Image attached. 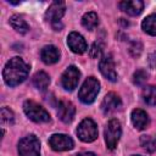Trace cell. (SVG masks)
<instances>
[{"label": "cell", "mask_w": 156, "mask_h": 156, "mask_svg": "<svg viewBox=\"0 0 156 156\" xmlns=\"http://www.w3.org/2000/svg\"><path fill=\"white\" fill-rule=\"evenodd\" d=\"M78 138L84 143H91L98 138V127L91 118H84L77 128Z\"/></svg>", "instance_id": "6"}, {"label": "cell", "mask_w": 156, "mask_h": 156, "mask_svg": "<svg viewBox=\"0 0 156 156\" xmlns=\"http://www.w3.org/2000/svg\"><path fill=\"white\" fill-rule=\"evenodd\" d=\"M23 110H24V113L27 115V117L29 119H32L33 122H37V123H46V122L50 121L49 112L43 106H40L39 104H37L35 101H32V100L24 101Z\"/></svg>", "instance_id": "3"}, {"label": "cell", "mask_w": 156, "mask_h": 156, "mask_svg": "<svg viewBox=\"0 0 156 156\" xmlns=\"http://www.w3.org/2000/svg\"><path fill=\"white\" fill-rule=\"evenodd\" d=\"M122 105V101H121V98L115 94V93H108L107 95H105L102 102H101V110L105 115L107 113H111L116 110H118Z\"/></svg>", "instance_id": "12"}, {"label": "cell", "mask_w": 156, "mask_h": 156, "mask_svg": "<svg viewBox=\"0 0 156 156\" xmlns=\"http://www.w3.org/2000/svg\"><path fill=\"white\" fill-rule=\"evenodd\" d=\"M101 54H102V46H101V44L100 43H94L93 45H91V48L89 49V55H90V57H93V58H99L100 56H101Z\"/></svg>", "instance_id": "25"}, {"label": "cell", "mask_w": 156, "mask_h": 156, "mask_svg": "<svg viewBox=\"0 0 156 156\" xmlns=\"http://www.w3.org/2000/svg\"><path fill=\"white\" fill-rule=\"evenodd\" d=\"M67 45L74 54H84L88 49L85 39L77 32H72L67 37Z\"/></svg>", "instance_id": "11"}, {"label": "cell", "mask_w": 156, "mask_h": 156, "mask_svg": "<svg viewBox=\"0 0 156 156\" xmlns=\"http://www.w3.org/2000/svg\"><path fill=\"white\" fill-rule=\"evenodd\" d=\"M77 156H96L94 152H80V154H78Z\"/></svg>", "instance_id": "27"}, {"label": "cell", "mask_w": 156, "mask_h": 156, "mask_svg": "<svg viewBox=\"0 0 156 156\" xmlns=\"http://www.w3.org/2000/svg\"><path fill=\"white\" fill-rule=\"evenodd\" d=\"M65 11H66V5L63 1H54L46 10L45 18L50 23L55 24L62 18V16L65 15Z\"/></svg>", "instance_id": "10"}, {"label": "cell", "mask_w": 156, "mask_h": 156, "mask_svg": "<svg viewBox=\"0 0 156 156\" xmlns=\"http://www.w3.org/2000/svg\"><path fill=\"white\" fill-rule=\"evenodd\" d=\"M40 57H41L43 62L46 65L56 63L60 60V50L55 45H46L41 49Z\"/></svg>", "instance_id": "14"}, {"label": "cell", "mask_w": 156, "mask_h": 156, "mask_svg": "<svg viewBox=\"0 0 156 156\" xmlns=\"http://www.w3.org/2000/svg\"><path fill=\"white\" fill-rule=\"evenodd\" d=\"M20 156H40V141L39 139L30 134L22 138L18 143Z\"/></svg>", "instance_id": "4"}, {"label": "cell", "mask_w": 156, "mask_h": 156, "mask_svg": "<svg viewBox=\"0 0 156 156\" xmlns=\"http://www.w3.org/2000/svg\"><path fill=\"white\" fill-rule=\"evenodd\" d=\"M130 118H132V123L133 126L139 129V130H143L145 129L147 126H149V116L145 111L140 110V108H135L132 111V115H130Z\"/></svg>", "instance_id": "15"}, {"label": "cell", "mask_w": 156, "mask_h": 156, "mask_svg": "<svg viewBox=\"0 0 156 156\" xmlns=\"http://www.w3.org/2000/svg\"><path fill=\"white\" fill-rule=\"evenodd\" d=\"M100 90V83L94 77H89L85 79L83 85L79 89L78 98L83 104H91L96 99Z\"/></svg>", "instance_id": "2"}, {"label": "cell", "mask_w": 156, "mask_h": 156, "mask_svg": "<svg viewBox=\"0 0 156 156\" xmlns=\"http://www.w3.org/2000/svg\"><path fill=\"white\" fill-rule=\"evenodd\" d=\"M49 83H50V78L45 72H37L33 76V85L40 91L46 90Z\"/></svg>", "instance_id": "18"}, {"label": "cell", "mask_w": 156, "mask_h": 156, "mask_svg": "<svg viewBox=\"0 0 156 156\" xmlns=\"http://www.w3.org/2000/svg\"><path fill=\"white\" fill-rule=\"evenodd\" d=\"M119 7L130 16H138L144 9V2L140 0H126L119 2Z\"/></svg>", "instance_id": "16"}, {"label": "cell", "mask_w": 156, "mask_h": 156, "mask_svg": "<svg viewBox=\"0 0 156 156\" xmlns=\"http://www.w3.org/2000/svg\"><path fill=\"white\" fill-rule=\"evenodd\" d=\"M141 28L145 33L156 35V15H149L147 17H145L141 23Z\"/></svg>", "instance_id": "19"}, {"label": "cell", "mask_w": 156, "mask_h": 156, "mask_svg": "<svg viewBox=\"0 0 156 156\" xmlns=\"http://www.w3.org/2000/svg\"><path fill=\"white\" fill-rule=\"evenodd\" d=\"M80 78V72L76 66H69L66 68V71L61 76V84L65 88V90H73L77 88L78 82Z\"/></svg>", "instance_id": "7"}, {"label": "cell", "mask_w": 156, "mask_h": 156, "mask_svg": "<svg viewBox=\"0 0 156 156\" xmlns=\"http://www.w3.org/2000/svg\"><path fill=\"white\" fill-rule=\"evenodd\" d=\"M121 134H122L121 123L115 118L110 119L105 128V143H106L107 149H110V150L116 149V146L119 141Z\"/></svg>", "instance_id": "5"}, {"label": "cell", "mask_w": 156, "mask_h": 156, "mask_svg": "<svg viewBox=\"0 0 156 156\" xmlns=\"http://www.w3.org/2000/svg\"><path fill=\"white\" fill-rule=\"evenodd\" d=\"M49 145L55 151H67L73 149L74 143L72 138L66 134H52L49 138Z\"/></svg>", "instance_id": "8"}, {"label": "cell", "mask_w": 156, "mask_h": 156, "mask_svg": "<svg viewBox=\"0 0 156 156\" xmlns=\"http://www.w3.org/2000/svg\"><path fill=\"white\" fill-rule=\"evenodd\" d=\"M57 115L58 118L65 122V123H69L73 121L74 115H76V107L71 101H61L58 104V108H57Z\"/></svg>", "instance_id": "13"}, {"label": "cell", "mask_w": 156, "mask_h": 156, "mask_svg": "<svg viewBox=\"0 0 156 156\" xmlns=\"http://www.w3.org/2000/svg\"><path fill=\"white\" fill-rule=\"evenodd\" d=\"M133 156H140V155H133Z\"/></svg>", "instance_id": "28"}, {"label": "cell", "mask_w": 156, "mask_h": 156, "mask_svg": "<svg viewBox=\"0 0 156 156\" xmlns=\"http://www.w3.org/2000/svg\"><path fill=\"white\" fill-rule=\"evenodd\" d=\"M140 145L147 152H154L156 150V141L151 136H149V135H141V138H140Z\"/></svg>", "instance_id": "22"}, {"label": "cell", "mask_w": 156, "mask_h": 156, "mask_svg": "<svg viewBox=\"0 0 156 156\" xmlns=\"http://www.w3.org/2000/svg\"><path fill=\"white\" fill-rule=\"evenodd\" d=\"M1 123L2 124H12L13 123V112L7 107L1 108Z\"/></svg>", "instance_id": "23"}, {"label": "cell", "mask_w": 156, "mask_h": 156, "mask_svg": "<svg viewBox=\"0 0 156 156\" xmlns=\"http://www.w3.org/2000/svg\"><path fill=\"white\" fill-rule=\"evenodd\" d=\"M143 99L147 105H156V85H147L143 89Z\"/></svg>", "instance_id": "21"}, {"label": "cell", "mask_w": 156, "mask_h": 156, "mask_svg": "<svg viewBox=\"0 0 156 156\" xmlns=\"http://www.w3.org/2000/svg\"><path fill=\"white\" fill-rule=\"evenodd\" d=\"M10 24L12 26V28H13L16 32H18V33H21V34H26V33L29 30L28 23H27V22L23 20V17L20 16V15H13V16H11V17H10Z\"/></svg>", "instance_id": "17"}, {"label": "cell", "mask_w": 156, "mask_h": 156, "mask_svg": "<svg viewBox=\"0 0 156 156\" xmlns=\"http://www.w3.org/2000/svg\"><path fill=\"white\" fill-rule=\"evenodd\" d=\"M147 79V73L144 69H138L133 76V82L136 85H143Z\"/></svg>", "instance_id": "24"}, {"label": "cell", "mask_w": 156, "mask_h": 156, "mask_svg": "<svg viewBox=\"0 0 156 156\" xmlns=\"http://www.w3.org/2000/svg\"><path fill=\"white\" fill-rule=\"evenodd\" d=\"M29 66L21 57L10 58L2 71V78L9 87H16L21 84L28 76Z\"/></svg>", "instance_id": "1"}, {"label": "cell", "mask_w": 156, "mask_h": 156, "mask_svg": "<svg viewBox=\"0 0 156 156\" xmlns=\"http://www.w3.org/2000/svg\"><path fill=\"white\" fill-rule=\"evenodd\" d=\"M99 23V17L95 12H87L83 17H82V24L84 28L93 30Z\"/></svg>", "instance_id": "20"}, {"label": "cell", "mask_w": 156, "mask_h": 156, "mask_svg": "<svg viewBox=\"0 0 156 156\" xmlns=\"http://www.w3.org/2000/svg\"><path fill=\"white\" fill-rule=\"evenodd\" d=\"M99 68H100L101 74L106 79H108L111 82L117 80V72L115 69V62H113V58L111 55H105L101 57L100 63H99Z\"/></svg>", "instance_id": "9"}, {"label": "cell", "mask_w": 156, "mask_h": 156, "mask_svg": "<svg viewBox=\"0 0 156 156\" xmlns=\"http://www.w3.org/2000/svg\"><path fill=\"white\" fill-rule=\"evenodd\" d=\"M141 50H143V45H141V43L140 41H133L132 44H130V46H129V52L132 54V56H134V57H138L140 54H141Z\"/></svg>", "instance_id": "26"}]
</instances>
